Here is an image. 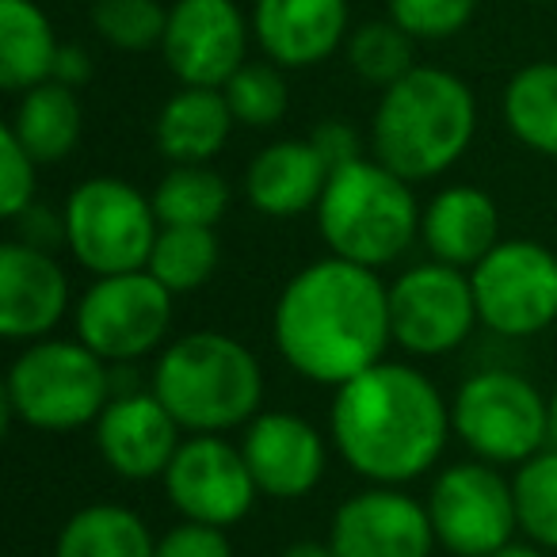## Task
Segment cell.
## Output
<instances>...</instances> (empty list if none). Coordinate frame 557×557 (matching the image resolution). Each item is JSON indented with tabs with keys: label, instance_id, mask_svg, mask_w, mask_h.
Instances as JSON below:
<instances>
[{
	"label": "cell",
	"instance_id": "6da1fadb",
	"mask_svg": "<svg viewBox=\"0 0 557 557\" xmlns=\"http://www.w3.org/2000/svg\"><path fill=\"white\" fill-rule=\"evenodd\" d=\"M278 356L318 386H344L394 344L389 287L374 268L329 256L290 278L275 302Z\"/></svg>",
	"mask_w": 557,
	"mask_h": 557
},
{
	"label": "cell",
	"instance_id": "7a4b0ae2",
	"mask_svg": "<svg viewBox=\"0 0 557 557\" xmlns=\"http://www.w3.org/2000/svg\"><path fill=\"white\" fill-rule=\"evenodd\" d=\"M329 428L351 473L374 485L417 481L455 432L440 389L417 367L386 359L336 386Z\"/></svg>",
	"mask_w": 557,
	"mask_h": 557
},
{
	"label": "cell",
	"instance_id": "3957f363",
	"mask_svg": "<svg viewBox=\"0 0 557 557\" xmlns=\"http://www.w3.org/2000/svg\"><path fill=\"white\" fill-rule=\"evenodd\" d=\"M478 100L470 85L440 65H417L397 85L382 88L371 123L374 161L417 184L447 172L470 149Z\"/></svg>",
	"mask_w": 557,
	"mask_h": 557
},
{
	"label": "cell",
	"instance_id": "277c9868",
	"mask_svg": "<svg viewBox=\"0 0 557 557\" xmlns=\"http://www.w3.org/2000/svg\"><path fill=\"white\" fill-rule=\"evenodd\" d=\"M153 394L191 435L245 428L260 412L263 371L240 341L225 333H187L161 351Z\"/></svg>",
	"mask_w": 557,
	"mask_h": 557
},
{
	"label": "cell",
	"instance_id": "5b68a950",
	"mask_svg": "<svg viewBox=\"0 0 557 557\" xmlns=\"http://www.w3.org/2000/svg\"><path fill=\"white\" fill-rule=\"evenodd\" d=\"M420 218L412 184L382 161H359L333 169L318 202V225L333 256L363 268H386L417 240Z\"/></svg>",
	"mask_w": 557,
	"mask_h": 557
},
{
	"label": "cell",
	"instance_id": "8992f818",
	"mask_svg": "<svg viewBox=\"0 0 557 557\" xmlns=\"http://www.w3.org/2000/svg\"><path fill=\"white\" fill-rule=\"evenodd\" d=\"M111 401L108 359L81 341H39L20 351L4 379V420L35 432H77Z\"/></svg>",
	"mask_w": 557,
	"mask_h": 557
},
{
	"label": "cell",
	"instance_id": "52a82bcc",
	"mask_svg": "<svg viewBox=\"0 0 557 557\" xmlns=\"http://www.w3.org/2000/svg\"><path fill=\"white\" fill-rule=\"evenodd\" d=\"M62 218L65 245L96 278L141 271L161 233L153 199L115 176H92L73 187Z\"/></svg>",
	"mask_w": 557,
	"mask_h": 557
},
{
	"label": "cell",
	"instance_id": "ba28073f",
	"mask_svg": "<svg viewBox=\"0 0 557 557\" xmlns=\"http://www.w3.org/2000/svg\"><path fill=\"white\" fill-rule=\"evenodd\" d=\"M450 428L478 458L519 466L549 443V401L516 371H481L458 386Z\"/></svg>",
	"mask_w": 557,
	"mask_h": 557
},
{
	"label": "cell",
	"instance_id": "9c48e42d",
	"mask_svg": "<svg viewBox=\"0 0 557 557\" xmlns=\"http://www.w3.org/2000/svg\"><path fill=\"white\" fill-rule=\"evenodd\" d=\"M172 298L146 268L100 275L77 302V341L108 363H134L161 348L172 325Z\"/></svg>",
	"mask_w": 557,
	"mask_h": 557
},
{
	"label": "cell",
	"instance_id": "30bf717a",
	"mask_svg": "<svg viewBox=\"0 0 557 557\" xmlns=\"http://www.w3.org/2000/svg\"><path fill=\"white\" fill-rule=\"evenodd\" d=\"M481 325L500 336H534L557 321V256L539 240H500L470 268Z\"/></svg>",
	"mask_w": 557,
	"mask_h": 557
},
{
	"label": "cell",
	"instance_id": "8fae6325",
	"mask_svg": "<svg viewBox=\"0 0 557 557\" xmlns=\"http://www.w3.org/2000/svg\"><path fill=\"white\" fill-rule=\"evenodd\" d=\"M478 321L473 283L455 263H417L389 287V329L394 344L409 356H447Z\"/></svg>",
	"mask_w": 557,
	"mask_h": 557
},
{
	"label": "cell",
	"instance_id": "7c38bea8",
	"mask_svg": "<svg viewBox=\"0 0 557 557\" xmlns=\"http://www.w3.org/2000/svg\"><path fill=\"white\" fill-rule=\"evenodd\" d=\"M435 539L458 557H488L508 546L519 531L511 481L493 470V462L447 466L428 493Z\"/></svg>",
	"mask_w": 557,
	"mask_h": 557
},
{
	"label": "cell",
	"instance_id": "4fadbf2b",
	"mask_svg": "<svg viewBox=\"0 0 557 557\" xmlns=\"http://www.w3.org/2000/svg\"><path fill=\"white\" fill-rule=\"evenodd\" d=\"M164 493L191 523L233 527L252 511L260 488L245 450L225 443L222 435H191L180 443L176 458L164 470Z\"/></svg>",
	"mask_w": 557,
	"mask_h": 557
},
{
	"label": "cell",
	"instance_id": "5bb4252c",
	"mask_svg": "<svg viewBox=\"0 0 557 557\" xmlns=\"http://www.w3.org/2000/svg\"><path fill=\"white\" fill-rule=\"evenodd\" d=\"M248 24L237 0H176L161 54L180 85L222 88L245 65Z\"/></svg>",
	"mask_w": 557,
	"mask_h": 557
},
{
	"label": "cell",
	"instance_id": "9a60e30c",
	"mask_svg": "<svg viewBox=\"0 0 557 557\" xmlns=\"http://www.w3.org/2000/svg\"><path fill=\"white\" fill-rule=\"evenodd\" d=\"M329 542L336 557H432L440 539L428 504L397 485H374L336 508Z\"/></svg>",
	"mask_w": 557,
	"mask_h": 557
},
{
	"label": "cell",
	"instance_id": "2e32d148",
	"mask_svg": "<svg viewBox=\"0 0 557 557\" xmlns=\"http://www.w3.org/2000/svg\"><path fill=\"white\" fill-rule=\"evenodd\" d=\"M180 420L164 409V401L153 389H134L115 394L103 405L96 420V447L100 458L123 481H153L164 478L169 462L180 450Z\"/></svg>",
	"mask_w": 557,
	"mask_h": 557
},
{
	"label": "cell",
	"instance_id": "e0dca14e",
	"mask_svg": "<svg viewBox=\"0 0 557 557\" xmlns=\"http://www.w3.org/2000/svg\"><path fill=\"white\" fill-rule=\"evenodd\" d=\"M245 462L263 496L298 500L325 478L329 450L313 424L295 412H256L245 424Z\"/></svg>",
	"mask_w": 557,
	"mask_h": 557
},
{
	"label": "cell",
	"instance_id": "ac0fdd59",
	"mask_svg": "<svg viewBox=\"0 0 557 557\" xmlns=\"http://www.w3.org/2000/svg\"><path fill=\"white\" fill-rule=\"evenodd\" d=\"M70 306V278L47 248L0 245V333L9 341H39Z\"/></svg>",
	"mask_w": 557,
	"mask_h": 557
},
{
	"label": "cell",
	"instance_id": "d6986e66",
	"mask_svg": "<svg viewBox=\"0 0 557 557\" xmlns=\"http://www.w3.org/2000/svg\"><path fill=\"white\" fill-rule=\"evenodd\" d=\"M252 32L278 70H310L348 39V0H256Z\"/></svg>",
	"mask_w": 557,
	"mask_h": 557
},
{
	"label": "cell",
	"instance_id": "ffe728a7",
	"mask_svg": "<svg viewBox=\"0 0 557 557\" xmlns=\"http://www.w3.org/2000/svg\"><path fill=\"white\" fill-rule=\"evenodd\" d=\"M329 176H333V169L325 164L313 141H271L248 164L245 195L260 214L295 218L306 214V210H318Z\"/></svg>",
	"mask_w": 557,
	"mask_h": 557
},
{
	"label": "cell",
	"instance_id": "44dd1931",
	"mask_svg": "<svg viewBox=\"0 0 557 557\" xmlns=\"http://www.w3.org/2000/svg\"><path fill=\"white\" fill-rule=\"evenodd\" d=\"M420 237H424L432 260L455 263V268H478L500 245L496 202L473 184L443 187L424 207Z\"/></svg>",
	"mask_w": 557,
	"mask_h": 557
},
{
	"label": "cell",
	"instance_id": "7402d4cb",
	"mask_svg": "<svg viewBox=\"0 0 557 557\" xmlns=\"http://www.w3.org/2000/svg\"><path fill=\"white\" fill-rule=\"evenodd\" d=\"M233 126L237 119H233L222 88L184 85L161 108L153 138L172 164H207L225 149Z\"/></svg>",
	"mask_w": 557,
	"mask_h": 557
},
{
	"label": "cell",
	"instance_id": "603a6c76",
	"mask_svg": "<svg viewBox=\"0 0 557 557\" xmlns=\"http://www.w3.org/2000/svg\"><path fill=\"white\" fill-rule=\"evenodd\" d=\"M54 27L35 0H0V88L27 92L54 77L58 62Z\"/></svg>",
	"mask_w": 557,
	"mask_h": 557
},
{
	"label": "cell",
	"instance_id": "cb8c5ba5",
	"mask_svg": "<svg viewBox=\"0 0 557 557\" xmlns=\"http://www.w3.org/2000/svg\"><path fill=\"white\" fill-rule=\"evenodd\" d=\"M9 126L39 164L65 161L77 149L81 126H85L77 88L62 85V81H42V85L27 88L20 92V108Z\"/></svg>",
	"mask_w": 557,
	"mask_h": 557
},
{
	"label": "cell",
	"instance_id": "d4e9b609",
	"mask_svg": "<svg viewBox=\"0 0 557 557\" xmlns=\"http://www.w3.org/2000/svg\"><path fill=\"white\" fill-rule=\"evenodd\" d=\"M157 542L141 516L119 504H88L58 531L54 557H153Z\"/></svg>",
	"mask_w": 557,
	"mask_h": 557
},
{
	"label": "cell",
	"instance_id": "484cf974",
	"mask_svg": "<svg viewBox=\"0 0 557 557\" xmlns=\"http://www.w3.org/2000/svg\"><path fill=\"white\" fill-rule=\"evenodd\" d=\"M504 123L527 149L557 157V62L523 65L508 81Z\"/></svg>",
	"mask_w": 557,
	"mask_h": 557
},
{
	"label": "cell",
	"instance_id": "4316f807",
	"mask_svg": "<svg viewBox=\"0 0 557 557\" xmlns=\"http://www.w3.org/2000/svg\"><path fill=\"white\" fill-rule=\"evenodd\" d=\"M161 225H214L230 207V184L207 164H172L149 195Z\"/></svg>",
	"mask_w": 557,
	"mask_h": 557
},
{
	"label": "cell",
	"instance_id": "83f0119b",
	"mask_svg": "<svg viewBox=\"0 0 557 557\" xmlns=\"http://www.w3.org/2000/svg\"><path fill=\"white\" fill-rule=\"evenodd\" d=\"M218 268V237L207 225H161L146 271L172 295H191L207 287Z\"/></svg>",
	"mask_w": 557,
	"mask_h": 557
},
{
	"label": "cell",
	"instance_id": "f1b7e54d",
	"mask_svg": "<svg viewBox=\"0 0 557 557\" xmlns=\"http://www.w3.org/2000/svg\"><path fill=\"white\" fill-rule=\"evenodd\" d=\"M511 493H516L519 531L534 546L557 549V447H546L519 462Z\"/></svg>",
	"mask_w": 557,
	"mask_h": 557
},
{
	"label": "cell",
	"instance_id": "f546056e",
	"mask_svg": "<svg viewBox=\"0 0 557 557\" xmlns=\"http://www.w3.org/2000/svg\"><path fill=\"white\" fill-rule=\"evenodd\" d=\"M412 35L405 27H397L394 20H374L351 32L348 39V65L356 70L359 81L367 85L389 88L405 77V73L417 70L412 62Z\"/></svg>",
	"mask_w": 557,
	"mask_h": 557
},
{
	"label": "cell",
	"instance_id": "4dcf8cb0",
	"mask_svg": "<svg viewBox=\"0 0 557 557\" xmlns=\"http://www.w3.org/2000/svg\"><path fill=\"white\" fill-rule=\"evenodd\" d=\"M222 92L233 119L240 126H252V131L275 126L278 119L287 115V103H290L287 81H283L275 62H245L225 81Z\"/></svg>",
	"mask_w": 557,
	"mask_h": 557
},
{
	"label": "cell",
	"instance_id": "1f68e13d",
	"mask_svg": "<svg viewBox=\"0 0 557 557\" xmlns=\"http://www.w3.org/2000/svg\"><path fill=\"white\" fill-rule=\"evenodd\" d=\"M92 27L108 47L141 54V50L161 47L164 27H169V9L161 0H96Z\"/></svg>",
	"mask_w": 557,
	"mask_h": 557
},
{
	"label": "cell",
	"instance_id": "d6a6232c",
	"mask_svg": "<svg viewBox=\"0 0 557 557\" xmlns=\"http://www.w3.org/2000/svg\"><path fill=\"white\" fill-rule=\"evenodd\" d=\"M389 20L412 39L440 42L458 35L478 12V0H386Z\"/></svg>",
	"mask_w": 557,
	"mask_h": 557
},
{
	"label": "cell",
	"instance_id": "836d02e7",
	"mask_svg": "<svg viewBox=\"0 0 557 557\" xmlns=\"http://www.w3.org/2000/svg\"><path fill=\"white\" fill-rule=\"evenodd\" d=\"M35 157L24 149V141L12 134V126L0 131V214L16 222L35 202Z\"/></svg>",
	"mask_w": 557,
	"mask_h": 557
},
{
	"label": "cell",
	"instance_id": "e575fe53",
	"mask_svg": "<svg viewBox=\"0 0 557 557\" xmlns=\"http://www.w3.org/2000/svg\"><path fill=\"white\" fill-rule=\"evenodd\" d=\"M153 557H233V546H230V539H225V527L184 519V523L169 527V531L157 539Z\"/></svg>",
	"mask_w": 557,
	"mask_h": 557
},
{
	"label": "cell",
	"instance_id": "d590c367",
	"mask_svg": "<svg viewBox=\"0 0 557 557\" xmlns=\"http://www.w3.org/2000/svg\"><path fill=\"white\" fill-rule=\"evenodd\" d=\"M313 146L325 157L329 169H341V164H351L363 157V141H359V131L344 119H325V123L313 131Z\"/></svg>",
	"mask_w": 557,
	"mask_h": 557
},
{
	"label": "cell",
	"instance_id": "8d00e7d4",
	"mask_svg": "<svg viewBox=\"0 0 557 557\" xmlns=\"http://www.w3.org/2000/svg\"><path fill=\"white\" fill-rule=\"evenodd\" d=\"M16 230H20L16 240L35 245V248H47V252H50V248L65 240V218H54L47 207H35V202H32V207L16 218Z\"/></svg>",
	"mask_w": 557,
	"mask_h": 557
},
{
	"label": "cell",
	"instance_id": "74e56055",
	"mask_svg": "<svg viewBox=\"0 0 557 557\" xmlns=\"http://www.w3.org/2000/svg\"><path fill=\"white\" fill-rule=\"evenodd\" d=\"M88 77H92V58H88V50L77 47V42H62L58 62H54V77L50 81H62V85H70V88H81Z\"/></svg>",
	"mask_w": 557,
	"mask_h": 557
},
{
	"label": "cell",
	"instance_id": "f35d334b",
	"mask_svg": "<svg viewBox=\"0 0 557 557\" xmlns=\"http://www.w3.org/2000/svg\"><path fill=\"white\" fill-rule=\"evenodd\" d=\"M278 557H336L333 542H295L287 546Z\"/></svg>",
	"mask_w": 557,
	"mask_h": 557
},
{
	"label": "cell",
	"instance_id": "ab89813d",
	"mask_svg": "<svg viewBox=\"0 0 557 557\" xmlns=\"http://www.w3.org/2000/svg\"><path fill=\"white\" fill-rule=\"evenodd\" d=\"M488 557H542L539 546H527V542H508V546H500L496 554Z\"/></svg>",
	"mask_w": 557,
	"mask_h": 557
},
{
	"label": "cell",
	"instance_id": "60d3db41",
	"mask_svg": "<svg viewBox=\"0 0 557 557\" xmlns=\"http://www.w3.org/2000/svg\"><path fill=\"white\" fill-rule=\"evenodd\" d=\"M549 447H557V386L549 394Z\"/></svg>",
	"mask_w": 557,
	"mask_h": 557
},
{
	"label": "cell",
	"instance_id": "b9f144b4",
	"mask_svg": "<svg viewBox=\"0 0 557 557\" xmlns=\"http://www.w3.org/2000/svg\"><path fill=\"white\" fill-rule=\"evenodd\" d=\"M534 4H546V0H534Z\"/></svg>",
	"mask_w": 557,
	"mask_h": 557
},
{
	"label": "cell",
	"instance_id": "7bdbcfd3",
	"mask_svg": "<svg viewBox=\"0 0 557 557\" xmlns=\"http://www.w3.org/2000/svg\"><path fill=\"white\" fill-rule=\"evenodd\" d=\"M88 4H96V0H88Z\"/></svg>",
	"mask_w": 557,
	"mask_h": 557
}]
</instances>
